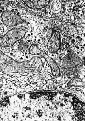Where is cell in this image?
Returning <instances> with one entry per match:
<instances>
[{"label": "cell", "mask_w": 85, "mask_h": 121, "mask_svg": "<svg viewBox=\"0 0 85 121\" xmlns=\"http://www.w3.org/2000/svg\"><path fill=\"white\" fill-rule=\"evenodd\" d=\"M1 19L3 24L9 27L16 26L23 22L21 17L13 11H4L1 14Z\"/></svg>", "instance_id": "277c9868"}, {"label": "cell", "mask_w": 85, "mask_h": 121, "mask_svg": "<svg viewBox=\"0 0 85 121\" xmlns=\"http://www.w3.org/2000/svg\"><path fill=\"white\" fill-rule=\"evenodd\" d=\"M4 85V82H3L2 79H0V90L2 88Z\"/></svg>", "instance_id": "7c38bea8"}, {"label": "cell", "mask_w": 85, "mask_h": 121, "mask_svg": "<svg viewBox=\"0 0 85 121\" xmlns=\"http://www.w3.org/2000/svg\"><path fill=\"white\" fill-rule=\"evenodd\" d=\"M82 64L83 63L79 56L74 53H69L63 59L62 70L66 76L74 75L80 71Z\"/></svg>", "instance_id": "7a4b0ae2"}, {"label": "cell", "mask_w": 85, "mask_h": 121, "mask_svg": "<svg viewBox=\"0 0 85 121\" xmlns=\"http://www.w3.org/2000/svg\"><path fill=\"white\" fill-rule=\"evenodd\" d=\"M62 34L59 32H54L47 43V48L51 53H56L59 50L61 44Z\"/></svg>", "instance_id": "5b68a950"}, {"label": "cell", "mask_w": 85, "mask_h": 121, "mask_svg": "<svg viewBox=\"0 0 85 121\" xmlns=\"http://www.w3.org/2000/svg\"><path fill=\"white\" fill-rule=\"evenodd\" d=\"M40 50L38 48L37 46L35 44L32 45L29 48V51L30 54L32 55L34 54H38L40 52Z\"/></svg>", "instance_id": "8fae6325"}, {"label": "cell", "mask_w": 85, "mask_h": 121, "mask_svg": "<svg viewBox=\"0 0 85 121\" xmlns=\"http://www.w3.org/2000/svg\"><path fill=\"white\" fill-rule=\"evenodd\" d=\"M27 32V28L24 26L15 27L9 30L3 36L0 37V47L7 48L13 46L25 36Z\"/></svg>", "instance_id": "3957f363"}, {"label": "cell", "mask_w": 85, "mask_h": 121, "mask_svg": "<svg viewBox=\"0 0 85 121\" xmlns=\"http://www.w3.org/2000/svg\"><path fill=\"white\" fill-rule=\"evenodd\" d=\"M28 44L26 41L21 40L19 45V50L21 52H24L28 50Z\"/></svg>", "instance_id": "30bf717a"}, {"label": "cell", "mask_w": 85, "mask_h": 121, "mask_svg": "<svg viewBox=\"0 0 85 121\" xmlns=\"http://www.w3.org/2000/svg\"><path fill=\"white\" fill-rule=\"evenodd\" d=\"M53 3H52V4L51 5V9L54 12H57L59 11L61 8V4L60 3L58 2L59 1H54Z\"/></svg>", "instance_id": "9c48e42d"}, {"label": "cell", "mask_w": 85, "mask_h": 121, "mask_svg": "<svg viewBox=\"0 0 85 121\" xmlns=\"http://www.w3.org/2000/svg\"><path fill=\"white\" fill-rule=\"evenodd\" d=\"M41 59L33 57L28 60L19 62L14 60L0 50V69L5 73H19L38 72L42 68Z\"/></svg>", "instance_id": "6da1fadb"}, {"label": "cell", "mask_w": 85, "mask_h": 121, "mask_svg": "<svg viewBox=\"0 0 85 121\" xmlns=\"http://www.w3.org/2000/svg\"><path fill=\"white\" fill-rule=\"evenodd\" d=\"M38 55L42 56L45 59L47 63L50 67L53 76L55 77H59L60 76L61 72L59 66L57 65V63H56L55 61L52 58L50 57L47 54L42 50H40Z\"/></svg>", "instance_id": "8992f818"}, {"label": "cell", "mask_w": 85, "mask_h": 121, "mask_svg": "<svg viewBox=\"0 0 85 121\" xmlns=\"http://www.w3.org/2000/svg\"><path fill=\"white\" fill-rule=\"evenodd\" d=\"M25 5L33 9L44 8L50 3V0H23Z\"/></svg>", "instance_id": "52a82bcc"}, {"label": "cell", "mask_w": 85, "mask_h": 121, "mask_svg": "<svg viewBox=\"0 0 85 121\" xmlns=\"http://www.w3.org/2000/svg\"><path fill=\"white\" fill-rule=\"evenodd\" d=\"M68 86L69 87L76 86V87H84V82H82L81 79L79 78H74L69 82Z\"/></svg>", "instance_id": "ba28073f"}]
</instances>
